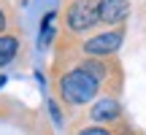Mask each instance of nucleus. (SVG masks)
I'll return each instance as SVG.
<instances>
[{
	"mask_svg": "<svg viewBox=\"0 0 146 135\" xmlns=\"http://www.w3.org/2000/svg\"><path fill=\"white\" fill-rule=\"evenodd\" d=\"M60 89H62V97L68 100L70 105H81V103H89L98 92V81L89 76L87 70H70L68 76H62L60 81Z\"/></svg>",
	"mask_w": 146,
	"mask_h": 135,
	"instance_id": "obj_1",
	"label": "nucleus"
},
{
	"mask_svg": "<svg viewBox=\"0 0 146 135\" xmlns=\"http://www.w3.org/2000/svg\"><path fill=\"white\" fill-rule=\"evenodd\" d=\"M95 22H98V3H95V0H76V3L68 8L70 30H76V32L89 30Z\"/></svg>",
	"mask_w": 146,
	"mask_h": 135,
	"instance_id": "obj_2",
	"label": "nucleus"
},
{
	"mask_svg": "<svg viewBox=\"0 0 146 135\" xmlns=\"http://www.w3.org/2000/svg\"><path fill=\"white\" fill-rule=\"evenodd\" d=\"M127 16V0H100L98 3V19L106 24H116Z\"/></svg>",
	"mask_w": 146,
	"mask_h": 135,
	"instance_id": "obj_3",
	"label": "nucleus"
},
{
	"mask_svg": "<svg viewBox=\"0 0 146 135\" xmlns=\"http://www.w3.org/2000/svg\"><path fill=\"white\" fill-rule=\"evenodd\" d=\"M119 46H122V32H106V35H98L84 43L87 54H111Z\"/></svg>",
	"mask_w": 146,
	"mask_h": 135,
	"instance_id": "obj_4",
	"label": "nucleus"
},
{
	"mask_svg": "<svg viewBox=\"0 0 146 135\" xmlns=\"http://www.w3.org/2000/svg\"><path fill=\"white\" fill-rule=\"evenodd\" d=\"M116 114H119V105H116L114 100H100V103L92 108V119H98V122H103V119H114Z\"/></svg>",
	"mask_w": 146,
	"mask_h": 135,
	"instance_id": "obj_5",
	"label": "nucleus"
},
{
	"mask_svg": "<svg viewBox=\"0 0 146 135\" xmlns=\"http://www.w3.org/2000/svg\"><path fill=\"white\" fill-rule=\"evenodd\" d=\"M16 49H19V41H16V38L0 35V65L11 62V60H14V54H16Z\"/></svg>",
	"mask_w": 146,
	"mask_h": 135,
	"instance_id": "obj_6",
	"label": "nucleus"
},
{
	"mask_svg": "<svg viewBox=\"0 0 146 135\" xmlns=\"http://www.w3.org/2000/svg\"><path fill=\"white\" fill-rule=\"evenodd\" d=\"M54 35V14H46L43 16V27H41V46H46Z\"/></svg>",
	"mask_w": 146,
	"mask_h": 135,
	"instance_id": "obj_7",
	"label": "nucleus"
},
{
	"mask_svg": "<svg viewBox=\"0 0 146 135\" xmlns=\"http://www.w3.org/2000/svg\"><path fill=\"white\" fill-rule=\"evenodd\" d=\"M78 135H111V132L103 130V127H87V130H81Z\"/></svg>",
	"mask_w": 146,
	"mask_h": 135,
	"instance_id": "obj_8",
	"label": "nucleus"
},
{
	"mask_svg": "<svg viewBox=\"0 0 146 135\" xmlns=\"http://www.w3.org/2000/svg\"><path fill=\"white\" fill-rule=\"evenodd\" d=\"M5 27V16H3V11H0V30Z\"/></svg>",
	"mask_w": 146,
	"mask_h": 135,
	"instance_id": "obj_9",
	"label": "nucleus"
},
{
	"mask_svg": "<svg viewBox=\"0 0 146 135\" xmlns=\"http://www.w3.org/2000/svg\"><path fill=\"white\" fill-rule=\"evenodd\" d=\"M3 84H5V76H0V87H3Z\"/></svg>",
	"mask_w": 146,
	"mask_h": 135,
	"instance_id": "obj_10",
	"label": "nucleus"
}]
</instances>
